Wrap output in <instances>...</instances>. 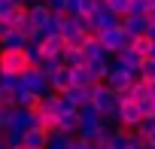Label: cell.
<instances>
[{
	"instance_id": "obj_35",
	"label": "cell",
	"mask_w": 155,
	"mask_h": 149,
	"mask_svg": "<svg viewBox=\"0 0 155 149\" xmlns=\"http://www.w3.org/2000/svg\"><path fill=\"white\" fill-rule=\"evenodd\" d=\"M76 110H79V107H76V104H70V101L61 94V101H58V116H64V113H76Z\"/></svg>"
},
{
	"instance_id": "obj_12",
	"label": "cell",
	"mask_w": 155,
	"mask_h": 149,
	"mask_svg": "<svg viewBox=\"0 0 155 149\" xmlns=\"http://www.w3.org/2000/svg\"><path fill=\"white\" fill-rule=\"evenodd\" d=\"M40 49H43V58H61L64 49H67V40H64L61 34H55V37H43V40H40Z\"/></svg>"
},
{
	"instance_id": "obj_32",
	"label": "cell",
	"mask_w": 155,
	"mask_h": 149,
	"mask_svg": "<svg viewBox=\"0 0 155 149\" xmlns=\"http://www.w3.org/2000/svg\"><path fill=\"white\" fill-rule=\"evenodd\" d=\"M97 6H101L97 0H79V12H76V15H91Z\"/></svg>"
},
{
	"instance_id": "obj_41",
	"label": "cell",
	"mask_w": 155,
	"mask_h": 149,
	"mask_svg": "<svg viewBox=\"0 0 155 149\" xmlns=\"http://www.w3.org/2000/svg\"><path fill=\"white\" fill-rule=\"evenodd\" d=\"M97 3H107V0H97Z\"/></svg>"
},
{
	"instance_id": "obj_13",
	"label": "cell",
	"mask_w": 155,
	"mask_h": 149,
	"mask_svg": "<svg viewBox=\"0 0 155 149\" xmlns=\"http://www.w3.org/2000/svg\"><path fill=\"white\" fill-rule=\"evenodd\" d=\"M113 61H116V64H122V67H125V70H131V73H140L143 55H140L137 49H131V46H128V49H122L119 55H113Z\"/></svg>"
},
{
	"instance_id": "obj_5",
	"label": "cell",
	"mask_w": 155,
	"mask_h": 149,
	"mask_svg": "<svg viewBox=\"0 0 155 149\" xmlns=\"http://www.w3.org/2000/svg\"><path fill=\"white\" fill-rule=\"evenodd\" d=\"M137 79V73H131V70H125L122 64H116L113 61V67H110V73H107V79H104V85L107 88H113L116 94H122L125 88H131V82Z\"/></svg>"
},
{
	"instance_id": "obj_10",
	"label": "cell",
	"mask_w": 155,
	"mask_h": 149,
	"mask_svg": "<svg viewBox=\"0 0 155 149\" xmlns=\"http://www.w3.org/2000/svg\"><path fill=\"white\" fill-rule=\"evenodd\" d=\"M18 85H25V88H31V91H37V94H49V91H52V88H49V79L43 76L40 70H34V67L18 76Z\"/></svg>"
},
{
	"instance_id": "obj_17",
	"label": "cell",
	"mask_w": 155,
	"mask_h": 149,
	"mask_svg": "<svg viewBox=\"0 0 155 149\" xmlns=\"http://www.w3.org/2000/svg\"><path fill=\"white\" fill-rule=\"evenodd\" d=\"M58 101H61V94L58 91H49V94H43V101H40V113L43 116H49V119H58Z\"/></svg>"
},
{
	"instance_id": "obj_16",
	"label": "cell",
	"mask_w": 155,
	"mask_h": 149,
	"mask_svg": "<svg viewBox=\"0 0 155 149\" xmlns=\"http://www.w3.org/2000/svg\"><path fill=\"white\" fill-rule=\"evenodd\" d=\"M21 140H25L28 149H46V143H49V131H43V128H28Z\"/></svg>"
},
{
	"instance_id": "obj_18",
	"label": "cell",
	"mask_w": 155,
	"mask_h": 149,
	"mask_svg": "<svg viewBox=\"0 0 155 149\" xmlns=\"http://www.w3.org/2000/svg\"><path fill=\"white\" fill-rule=\"evenodd\" d=\"M9 128H18V131L34 128V110H21V107H15V110H12V125H9Z\"/></svg>"
},
{
	"instance_id": "obj_22",
	"label": "cell",
	"mask_w": 155,
	"mask_h": 149,
	"mask_svg": "<svg viewBox=\"0 0 155 149\" xmlns=\"http://www.w3.org/2000/svg\"><path fill=\"white\" fill-rule=\"evenodd\" d=\"M61 61H64L67 67H82V64H88V61H85V52L76 49V46H67L64 55H61Z\"/></svg>"
},
{
	"instance_id": "obj_43",
	"label": "cell",
	"mask_w": 155,
	"mask_h": 149,
	"mask_svg": "<svg viewBox=\"0 0 155 149\" xmlns=\"http://www.w3.org/2000/svg\"><path fill=\"white\" fill-rule=\"evenodd\" d=\"M25 149H28V146H25Z\"/></svg>"
},
{
	"instance_id": "obj_23",
	"label": "cell",
	"mask_w": 155,
	"mask_h": 149,
	"mask_svg": "<svg viewBox=\"0 0 155 149\" xmlns=\"http://www.w3.org/2000/svg\"><path fill=\"white\" fill-rule=\"evenodd\" d=\"M25 131H18V128H3V143H6V149H25Z\"/></svg>"
},
{
	"instance_id": "obj_14",
	"label": "cell",
	"mask_w": 155,
	"mask_h": 149,
	"mask_svg": "<svg viewBox=\"0 0 155 149\" xmlns=\"http://www.w3.org/2000/svg\"><path fill=\"white\" fill-rule=\"evenodd\" d=\"M40 101H43V94H37V91H31V88H25V85H15V107H21V110H37Z\"/></svg>"
},
{
	"instance_id": "obj_26",
	"label": "cell",
	"mask_w": 155,
	"mask_h": 149,
	"mask_svg": "<svg viewBox=\"0 0 155 149\" xmlns=\"http://www.w3.org/2000/svg\"><path fill=\"white\" fill-rule=\"evenodd\" d=\"M107 9L122 18V15H128V9H131V0H107Z\"/></svg>"
},
{
	"instance_id": "obj_31",
	"label": "cell",
	"mask_w": 155,
	"mask_h": 149,
	"mask_svg": "<svg viewBox=\"0 0 155 149\" xmlns=\"http://www.w3.org/2000/svg\"><path fill=\"white\" fill-rule=\"evenodd\" d=\"M146 9H152L149 0H131V9H128V12H131V15H146Z\"/></svg>"
},
{
	"instance_id": "obj_42",
	"label": "cell",
	"mask_w": 155,
	"mask_h": 149,
	"mask_svg": "<svg viewBox=\"0 0 155 149\" xmlns=\"http://www.w3.org/2000/svg\"><path fill=\"white\" fill-rule=\"evenodd\" d=\"M149 146H152V149H155V143H149Z\"/></svg>"
},
{
	"instance_id": "obj_11",
	"label": "cell",
	"mask_w": 155,
	"mask_h": 149,
	"mask_svg": "<svg viewBox=\"0 0 155 149\" xmlns=\"http://www.w3.org/2000/svg\"><path fill=\"white\" fill-rule=\"evenodd\" d=\"M113 67V55H104L97 61H88L85 64V73H88V82H104L107 79V73Z\"/></svg>"
},
{
	"instance_id": "obj_37",
	"label": "cell",
	"mask_w": 155,
	"mask_h": 149,
	"mask_svg": "<svg viewBox=\"0 0 155 149\" xmlns=\"http://www.w3.org/2000/svg\"><path fill=\"white\" fill-rule=\"evenodd\" d=\"M9 31H12V22H9V18H0V40H3Z\"/></svg>"
},
{
	"instance_id": "obj_27",
	"label": "cell",
	"mask_w": 155,
	"mask_h": 149,
	"mask_svg": "<svg viewBox=\"0 0 155 149\" xmlns=\"http://www.w3.org/2000/svg\"><path fill=\"white\" fill-rule=\"evenodd\" d=\"M149 46H152V40H149L146 34H140V37H134V40H131V49H137V52H140L143 58L149 55Z\"/></svg>"
},
{
	"instance_id": "obj_29",
	"label": "cell",
	"mask_w": 155,
	"mask_h": 149,
	"mask_svg": "<svg viewBox=\"0 0 155 149\" xmlns=\"http://www.w3.org/2000/svg\"><path fill=\"white\" fill-rule=\"evenodd\" d=\"M137 104H140L143 119H155V101H152V98H143V101H137Z\"/></svg>"
},
{
	"instance_id": "obj_30",
	"label": "cell",
	"mask_w": 155,
	"mask_h": 149,
	"mask_svg": "<svg viewBox=\"0 0 155 149\" xmlns=\"http://www.w3.org/2000/svg\"><path fill=\"white\" fill-rule=\"evenodd\" d=\"M12 110H15V107L0 104V128H9V125H12Z\"/></svg>"
},
{
	"instance_id": "obj_19",
	"label": "cell",
	"mask_w": 155,
	"mask_h": 149,
	"mask_svg": "<svg viewBox=\"0 0 155 149\" xmlns=\"http://www.w3.org/2000/svg\"><path fill=\"white\" fill-rule=\"evenodd\" d=\"M28 46V34H21V31H9L3 40H0V49H25Z\"/></svg>"
},
{
	"instance_id": "obj_34",
	"label": "cell",
	"mask_w": 155,
	"mask_h": 149,
	"mask_svg": "<svg viewBox=\"0 0 155 149\" xmlns=\"http://www.w3.org/2000/svg\"><path fill=\"white\" fill-rule=\"evenodd\" d=\"M0 104L15 107V88H0Z\"/></svg>"
},
{
	"instance_id": "obj_7",
	"label": "cell",
	"mask_w": 155,
	"mask_h": 149,
	"mask_svg": "<svg viewBox=\"0 0 155 149\" xmlns=\"http://www.w3.org/2000/svg\"><path fill=\"white\" fill-rule=\"evenodd\" d=\"M88 22H91V31H94V34H101V31L119 28V22H122V18H119L116 12H110V9H107V3H101V6L88 15Z\"/></svg>"
},
{
	"instance_id": "obj_9",
	"label": "cell",
	"mask_w": 155,
	"mask_h": 149,
	"mask_svg": "<svg viewBox=\"0 0 155 149\" xmlns=\"http://www.w3.org/2000/svg\"><path fill=\"white\" fill-rule=\"evenodd\" d=\"M70 85H73V67L58 64V67H55V73L49 76V88H52V91H58V94H64Z\"/></svg>"
},
{
	"instance_id": "obj_39",
	"label": "cell",
	"mask_w": 155,
	"mask_h": 149,
	"mask_svg": "<svg viewBox=\"0 0 155 149\" xmlns=\"http://www.w3.org/2000/svg\"><path fill=\"white\" fill-rule=\"evenodd\" d=\"M0 149H6V143H3V140H0Z\"/></svg>"
},
{
	"instance_id": "obj_36",
	"label": "cell",
	"mask_w": 155,
	"mask_h": 149,
	"mask_svg": "<svg viewBox=\"0 0 155 149\" xmlns=\"http://www.w3.org/2000/svg\"><path fill=\"white\" fill-rule=\"evenodd\" d=\"M70 149H94L85 137H79V134H73V143H70Z\"/></svg>"
},
{
	"instance_id": "obj_2",
	"label": "cell",
	"mask_w": 155,
	"mask_h": 149,
	"mask_svg": "<svg viewBox=\"0 0 155 149\" xmlns=\"http://www.w3.org/2000/svg\"><path fill=\"white\" fill-rule=\"evenodd\" d=\"M31 67L34 64H31L25 49H0V73H15V76H21Z\"/></svg>"
},
{
	"instance_id": "obj_6",
	"label": "cell",
	"mask_w": 155,
	"mask_h": 149,
	"mask_svg": "<svg viewBox=\"0 0 155 149\" xmlns=\"http://www.w3.org/2000/svg\"><path fill=\"white\" fill-rule=\"evenodd\" d=\"M116 122L122 128H137L143 122V113H140V104L137 101H119V113H116Z\"/></svg>"
},
{
	"instance_id": "obj_40",
	"label": "cell",
	"mask_w": 155,
	"mask_h": 149,
	"mask_svg": "<svg viewBox=\"0 0 155 149\" xmlns=\"http://www.w3.org/2000/svg\"><path fill=\"white\" fill-rule=\"evenodd\" d=\"M0 140H3V128H0Z\"/></svg>"
},
{
	"instance_id": "obj_8",
	"label": "cell",
	"mask_w": 155,
	"mask_h": 149,
	"mask_svg": "<svg viewBox=\"0 0 155 149\" xmlns=\"http://www.w3.org/2000/svg\"><path fill=\"white\" fill-rule=\"evenodd\" d=\"M52 6L46 3V0H31L28 3V18H31V25L34 28H43V25H49L52 22Z\"/></svg>"
},
{
	"instance_id": "obj_15",
	"label": "cell",
	"mask_w": 155,
	"mask_h": 149,
	"mask_svg": "<svg viewBox=\"0 0 155 149\" xmlns=\"http://www.w3.org/2000/svg\"><path fill=\"white\" fill-rule=\"evenodd\" d=\"M122 28H125V34L128 37H140V34H146V28H149V22L143 18V15H122V22H119Z\"/></svg>"
},
{
	"instance_id": "obj_33",
	"label": "cell",
	"mask_w": 155,
	"mask_h": 149,
	"mask_svg": "<svg viewBox=\"0 0 155 149\" xmlns=\"http://www.w3.org/2000/svg\"><path fill=\"white\" fill-rule=\"evenodd\" d=\"M15 85H18L15 73H0V88H15Z\"/></svg>"
},
{
	"instance_id": "obj_28",
	"label": "cell",
	"mask_w": 155,
	"mask_h": 149,
	"mask_svg": "<svg viewBox=\"0 0 155 149\" xmlns=\"http://www.w3.org/2000/svg\"><path fill=\"white\" fill-rule=\"evenodd\" d=\"M137 76H143V79L155 82V61H152V58H143V64H140V73H137Z\"/></svg>"
},
{
	"instance_id": "obj_1",
	"label": "cell",
	"mask_w": 155,
	"mask_h": 149,
	"mask_svg": "<svg viewBox=\"0 0 155 149\" xmlns=\"http://www.w3.org/2000/svg\"><path fill=\"white\" fill-rule=\"evenodd\" d=\"M91 104H94V110H97L104 119H113V122H116V113H119V94H116L113 88H107L104 82H94Z\"/></svg>"
},
{
	"instance_id": "obj_38",
	"label": "cell",
	"mask_w": 155,
	"mask_h": 149,
	"mask_svg": "<svg viewBox=\"0 0 155 149\" xmlns=\"http://www.w3.org/2000/svg\"><path fill=\"white\" fill-rule=\"evenodd\" d=\"M46 3L52 6V12H58V9H64V0H46Z\"/></svg>"
},
{
	"instance_id": "obj_25",
	"label": "cell",
	"mask_w": 155,
	"mask_h": 149,
	"mask_svg": "<svg viewBox=\"0 0 155 149\" xmlns=\"http://www.w3.org/2000/svg\"><path fill=\"white\" fill-rule=\"evenodd\" d=\"M110 134H113V131H110V128L104 125V128H101L97 134H91V137H88V143H91L94 149H110Z\"/></svg>"
},
{
	"instance_id": "obj_20",
	"label": "cell",
	"mask_w": 155,
	"mask_h": 149,
	"mask_svg": "<svg viewBox=\"0 0 155 149\" xmlns=\"http://www.w3.org/2000/svg\"><path fill=\"white\" fill-rule=\"evenodd\" d=\"M82 52H85V61H97V58L110 55V52L101 46V40H97V37H88V40H85V46H82Z\"/></svg>"
},
{
	"instance_id": "obj_21",
	"label": "cell",
	"mask_w": 155,
	"mask_h": 149,
	"mask_svg": "<svg viewBox=\"0 0 155 149\" xmlns=\"http://www.w3.org/2000/svg\"><path fill=\"white\" fill-rule=\"evenodd\" d=\"M58 131H64V134H76V131H79V110L58 116Z\"/></svg>"
},
{
	"instance_id": "obj_3",
	"label": "cell",
	"mask_w": 155,
	"mask_h": 149,
	"mask_svg": "<svg viewBox=\"0 0 155 149\" xmlns=\"http://www.w3.org/2000/svg\"><path fill=\"white\" fill-rule=\"evenodd\" d=\"M107 122H104V116L94 110V104H85V107H79V131H76V134H79V137H91V134H97L101 128H104Z\"/></svg>"
},
{
	"instance_id": "obj_24",
	"label": "cell",
	"mask_w": 155,
	"mask_h": 149,
	"mask_svg": "<svg viewBox=\"0 0 155 149\" xmlns=\"http://www.w3.org/2000/svg\"><path fill=\"white\" fill-rule=\"evenodd\" d=\"M70 143H73V134L55 131V134H49V143H46V149H70Z\"/></svg>"
},
{
	"instance_id": "obj_4",
	"label": "cell",
	"mask_w": 155,
	"mask_h": 149,
	"mask_svg": "<svg viewBox=\"0 0 155 149\" xmlns=\"http://www.w3.org/2000/svg\"><path fill=\"white\" fill-rule=\"evenodd\" d=\"M97 40H101V46H104L110 55H119L122 49H128V46H131V40H134V37H128V34H125V28L119 25V28L101 31V34H97Z\"/></svg>"
}]
</instances>
